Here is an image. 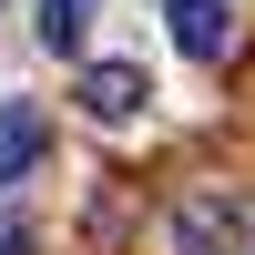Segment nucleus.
Instances as JSON below:
<instances>
[{
  "label": "nucleus",
  "instance_id": "nucleus-3",
  "mask_svg": "<svg viewBox=\"0 0 255 255\" xmlns=\"http://www.w3.org/2000/svg\"><path fill=\"white\" fill-rule=\"evenodd\" d=\"M163 31H174L184 61H225V51H235V10H225V0H174Z\"/></svg>",
  "mask_w": 255,
  "mask_h": 255
},
{
  "label": "nucleus",
  "instance_id": "nucleus-5",
  "mask_svg": "<svg viewBox=\"0 0 255 255\" xmlns=\"http://www.w3.org/2000/svg\"><path fill=\"white\" fill-rule=\"evenodd\" d=\"M51 51H82V31H92V0H41V20H31Z\"/></svg>",
  "mask_w": 255,
  "mask_h": 255
},
{
  "label": "nucleus",
  "instance_id": "nucleus-1",
  "mask_svg": "<svg viewBox=\"0 0 255 255\" xmlns=\"http://www.w3.org/2000/svg\"><path fill=\"white\" fill-rule=\"evenodd\" d=\"M174 255H255V215L225 204V194H194L174 215Z\"/></svg>",
  "mask_w": 255,
  "mask_h": 255
},
{
  "label": "nucleus",
  "instance_id": "nucleus-4",
  "mask_svg": "<svg viewBox=\"0 0 255 255\" xmlns=\"http://www.w3.org/2000/svg\"><path fill=\"white\" fill-rule=\"evenodd\" d=\"M41 143H51V123L31 113V102H0V184H20L41 163Z\"/></svg>",
  "mask_w": 255,
  "mask_h": 255
},
{
  "label": "nucleus",
  "instance_id": "nucleus-2",
  "mask_svg": "<svg viewBox=\"0 0 255 255\" xmlns=\"http://www.w3.org/2000/svg\"><path fill=\"white\" fill-rule=\"evenodd\" d=\"M143 102H153L143 61H92V72H82V113H92V123H133Z\"/></svg>",
  "mask_w": 255,
  "mask_h": 255
}]
</instances>
